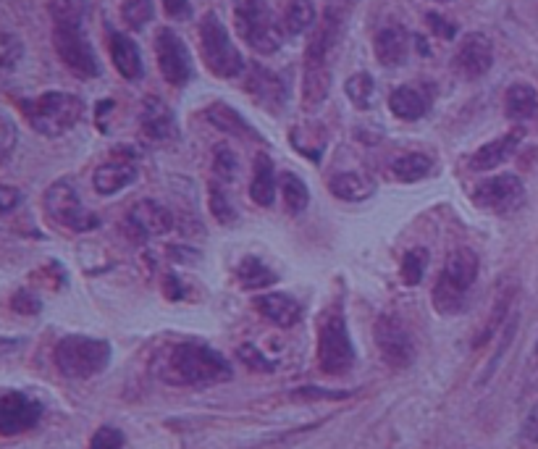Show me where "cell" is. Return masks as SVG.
Masks as SVG:
<instances>
[{"instance_id":"30bf717a","label":"cell","mask_w":538,"mask_h":449,"mask_svg":"<svg viewBox=\"0 0 538 449\" xmlns=\"http://www.w3.org/2000/svg\"><path fill=\"white\" fill-rule=\"evenodd\" d=\"M53 45L66 69L79 79H95L100 74L98 56L82 32V24H53Z\"/></svg>"},{"instance_id":"484cf974","label":"cell","mask_w":538,"mask_h":449,"mask_svg":"<svg viewBox=\"0 0 538 449\" xmlns=\"http://www.w3.org/2000/svg\"><path fill=\"white\" fill-rule=\"evenodd\" d=\"M273 195H276V169H273L271 155L260 153L252 163L250 197L260 208H268V205H273Z\"/></svg>"},{"instance_id":"8fae6325","label":"cell","mask_w":538,"mask_h":449,"mask_svg":"<svg viewBox=\"0 0 538 449\" xmlns=\"http://www.w3.org/2000/svg\"><path fill=\"white\" fill-rule=\"evenodd\" d=\"M40 418V400L19 389H0V436L27 434L40 423Z\"/></svg>"},{"instance_id":"4dcf8cb0","label":"cell","mask_w":538,"mask_h":449,"mask_svg":"<svg viewBox=\"0 0 538 449\" xmlns=\"http://www.w3.org/2000/svg\"><path fill=\"white\" fill-rule=\"evenodd\" d=\"M344 92L352 100V106L360 108V111H368V108L376 106V82H373L371 74H355V77H350L347 85H344Z\"/></svg>"},{"instance_id":"9a60e30c","label":"cell","mask_w":538,"mask_h":449,"mask_svg":"<svg viewBox=\"0 0 538 449\" xmlns=\"http://www.w3.org/2000/svg\"><path fill=\"white\" fill-rule=\"evenodd\" d=\"M491 64H494V45L483 32H468L462 37L460 45L452 58V71L460 79H481L483 74H489Z\"/></svg>"},{"instance_id":"7c38bea8","label":"cell","mask_w":538,"mask_h":449,"mask_svg":"<svg viewBox=\"0 0 538 449\" xmlns=\"http://www.w3.org/2000/svg\"><path fill=\"white\" fill-rule=\"evenodd\" d=\"M376 344L378 350H381V358L386 360V365H392V368H407V365H413L415 342L405 323L399 321V316L384 313V316L378 318Z\"/></svg>"},{"instance_id":"f5cc1de1","label":"cell","mask_w":538,"mask_h":449,"mask_svg":"<svg viewBox=\"0 0 538 449\" xmlns=\"http://www.w3.org/2000/svg\"><path fill=\"white\" fill-rule=\"evenodd\" d=\"M536 360H538V342H536Z\"/></svg>"},{"instance_id":"ba28073f","label":"cell","mask_w":538,"mask_h":449,"mask_svg":"<svg viewBox=\"0 0 538 449\" xmlns=\"http://www.w3.org/2000/svg\"><path fill=\"white\" fill-rule=\"evenodd\" d=\"M200 45H203V61L216 77L221 79H234L242 74L245 61L242 53L234 48L229 37V29L216 14H208L200 24Z\"/></svg>"},{"instance_id":"74e56055","label":"cell","mask_w":538,"mask_h":449,"mask_svg":"<svg viewBox=\"0 0 538 449\" xmlns=\"http://www.w3.org/2000/svg\"><path fill=\"white\" fill-rule=\"evenodd\" d=\"M208 192H210V213H213V218H218L221 224H234V221H237V211H234V205H231V200L226 197V192L221 190V184L213 182Z\"/></svg>"},{"instance_id":"d4e9b609","label":"cell","mask_w":538,"mask_h":449,"mask_svg":"<svg viewBox=\"0 0 538 449\" xmlns=\"http://www.w3.org/2000/svg\"><path fill=\"white\" fill-rule=\"evenodd\" d=\"M329 190L334 192L339 200H347V203H363V200L373 197V192H376V182H373L368 174L344 171V174H336L334 179H331Z\"/></svg>"},{"instance_id":"7a4b0ae2","label":"cell","mask_w":538,"mask_h":449,"mask_svg":"<svg viewBox=\"0 0 538 449\" xmlns=\"http://www.w3.org/2000/svg\"><path fill=\"white\" fill-rule=\"evenodd\" d=\"M339 32H342V19L334 8H329V14L323 16V22L313 32V40L308 45V53H305V74H302V103H305V108H318L323 100L329 98V56L336 40H339Z\"/></svg>"},{"instance_id":"ab89813d","label":"cell","mask_w":538,"mask_h":449,"mask_svg":"<svg viewBox=\"0 0 538 449\" xmlns=\"http://www.w3.org/2000/svg\"><path fill=\"white\" fill-rule=\"evenodd\" d=\"M507 310H510V295H502L497 300V305H494V310H491V316L489 321H486V326H483V331L476 337V347H483V344L497 334L499 326H502L504 318H507Z\"/></svg>"},{"instance_id":"44dd1931","label":"cell","mask_w":538,"mask_h":449,"mask_svg":"<svg viewBox=\"0 0 538 449\" xmlns=\"http://www.w3.org/2000/svg\"><path fill=\"white\" fill-rule=\"evenodd\" d=\"M389 108H392V113L397 119L418 121L431 111V98H428V92H423L420 87L402 85L392 92Z\"/></svg>"},{"instance_id":"7dc6e473","label":"cell","mask_w":538,"mask_h":449,"mask_svg":"<svg viewBox=\"0 0 538 449\" xmlns=\"http://www.w3.org/2000/svg\"><path fill=\"white\" fill-rule=\"evenodd\" d=\"M294 397H302V400H321V397H326V400H344V397H350V392H323L318 386H305V389H297Z\"/></svg>"},{"instance_id":"f546056e","label":"cell","mask_w":538,"mask_h":449,"mask_svg":"<svg viewBox=\"0 0 538 449\" xmlns=\"http://www.w3.org/2000/svg\"><path fill=\"white\" fill-rule=\"evenodd\" d=\"M315 24V6L310 0H289L287 16H284V32L292 37L308 32Z\"/></svg>"},{"instance_id":"4316f807","label":"cell","mask_w":538,"mask_h":449,"mask_svg":"<svg viewBox=\"0 0 538 449\" xmlns=\"http://www.w3.org/2000/svg\"><path fill=\"white\" fill-rule=\"evenodd\" d=\"M504 111L512 121H536L538 119V92L525 82L512 85L504 95Z\"/></svg>"},{"instance_id":"603a6c76","label":"cell","mask_w":538,"mask_h":449,"mask_svg":"<svg viewBox=\"0 0 538 449\" xmlns=\"http://www.w3.org/2000/svg\"><path fill=\"white\" fill-rule=\"evenodd\" d=\"M134 179H137V166L132 161H108L95 171L92 184L100 195H116L134 184Z\"/></svg>"},{"instance_id":"52a82bcc","label":"cell","mask_w":538,"mask_h":449,"mask_svg":"<svg viewBox=\"0 0 538 449\" xmlns=\"http://www.w3.org/2000/svg\"><path fill=\"white\" fill-rule=\"evenodd\" d=\"M234 6H237L234 8V24H237L239 37L263 56L276 53L284 43V32L273 19L268 0H242Z\"/></svg>"},{"instance_id":"bcb514c9","label":"cell","mask_w":538,"mask_h":449,"mask_svg":"<svg viewBox=\"0 0 538 449\" xmlns=\"http://www.w3.org/2000/svg\"><path fill=\"white\" fill-rule=\"evenodd\" d=\"M163 8L174 22H184V19L192 16V3L189 0H163Z\"/></svg>"},{"instance_id":"d6a6232c","label":"cell","mask_w":538,"mask_h":449,"mask_svg":"<svg viewBox=\"0 0 538 449\" xmlns=\"http://www.w3.org/2000/svg\"><path fill=\"white\" fill-rule=\"evenodd\" d=\"M90 0H50L48 11L53 24H82Z\"/></svg>"},{"instance_id":"7402d4cb","label":"cell","mask_w":538,"mask_h":449,"mask_svg":"<svg viewBox=\"0 0 538 449\" xmlns=\"http://www.w3.org/2000/svg\"><path fill=\"white\" fill-rule=\"evenodd\" d=\"M376 58L384 66L394 69V66H402L407 61V53H410V35H407L402 27H386L376 35Z\"/></svg>"},{"instance_id":"4fadbf2b","label":"cell","mask_w":538,"mask_h":449,"mask_svg":"<svg viewBox=\"0 0 538 449\" xmlns=\"http://www.w3.org/2000/svg\"><path fill=\"white\" fill-rule=\"evenodd\" d=\"M473 197H476L478 208L504 216V213L518 211L520 205H523L525 187L523 182H520V176L515 174L491 176V179L478 184Z\"/></svg>"},{"instance_id":"277c9868","label":"cell","mask_w":538,"mask_h":449,"mask_svg":"<svg viewBox=\"0 0 538 449\" xmlns=\"http://www.w3.org/2000/svg\"><path fill=\"white\" fill-rule=\"evenodd\" d=\"M478 279V255L460 247L444 260V271L434 287V308L441 316H455L468 305V295Z\"/></svg>"},{"instance_id":"cb8c5ba5","label":"cell","mask_w":538,"mask_h":449,"mask_svg":"<svg viewBox=\"0 0 538 449\" xmlns=\"http://www.w3.org/2000/svg\"><path fill=\"white\" fill-rule=\"evenodd\" d=\"M111 58L121 77L129 79V82H137V79L145 74L140 48H137V43H134L132 37L121 35V32L111 35Z\"/></svg>"},{"instance_id":"816d5d0a","label":"cell","mask_w":538,"mask_h":449,"mask_svg":"<svg viewBox=\"0 0 538 449\" xmlns=\"http://www.w3.org/2000/svg\"><path fill=\"white\" fill-rule=\"evenodd\" d=\"M19 347H21V339H0V360L6 358V355H14Z\"/></svg>"},{"instance_id":"ac0fdd59","label":"cell","mask_w":538,"mask_h":449,"mask_svg":"<svg viewBox=\"0 0 538 449\" xmlns=\"http://www.w3.org/2000/svg\"><path fill=\"white\" fill-rule=\"evenodd\" d=\"M140 127L147 140L166 142L176 134V119L174 113H171V108H168L163 100L147 98L145 106H142Z\"/></svg>"},{"instance_id":"e575fe53","label":"cell","mask_w":538,"mask_h":449,"mask_svg":"<svg viewBox=\"0 0 538 449\" xmlns=\"http://www.w3.org/2000/svg\"><path fill=\"white\" fill-rule=\"evenodd\" d=\"M237 171H239L237 153H234L226 142L216 145V148H213V176H216L218 182H234Z\"/></svg>"},{"instance_id":"5b68a950","label":"cell","mask_w":538,"mask_h":449,"mask_svg":"<svg viewBox=\"0 0 538 449\" xmlns=\"http://www.w3.org/2000/svg\"><path fill=\"white\" fill-rule=\"evenodd\" d=\"M318 365L329 376H344L355 365V344L350 339L342 305H329L318 321Z\"/></svg>"},{"instance_id":"2e32d148","label":"cell","mask_w":538,"mask_h":449,"mask_svg":"<svg viewBox=\"0 0 538 449\" xmlns=\"http://www.w3.org/2000/svg\"><path fill=\"white\" fill-rule=\"evenodd\" d=\"M126 226H129V232L137 239L163 237V234L171 232L174 216H171V211H168L163 203H158V200H140V203L129 211Z\"/></svg>"},{"instance_id":"3957f363","label":"cell","mask_w":538,"mask_h":449,"mask_svg":"<svg viewBox=\"0 0 538 449\" xmlns=\"http://www.w3.org/2000/svg\"><path fill=\"white\" fill-rule=\"evenodd\" d=\"M19 106L27 116L29 127L40 132L42 137H61L77 127L84 113L82 98L61 90L42 92L40 98L21 100Z\"/></svg>"},{"instance_id":"7bdbcfd3","label":"cell","mask_w":538,"mask_h":449,"mask_svg":"<svg viewBox=\"0 0 538 449\" xmlns=\"http://www.w3.org/2000/svg\"><path fill=\"white\" fill-rule=\"evenodd\" d=\"M11 308L21 316H37L42 310V302L35 292H29V289H19L14 297H11Z\"/></svg>"},{"instance_id":"9c48e42d","label":"cell","mask_w":538,"mask_h":449,"mask_svg":"<svg viewBox=\"0 0 538 449\" xmlns=\"http://www.w3.org/2000/svg\"><path fill=\"white\" fill-rule=\"evenodd\" d=\"M45 213H48L56 224L66 226L71 232H92L98 229L100 218L92 211H87L79 200L77 187L69 182V179H61V182L50 184L48 192H45Z\"/></svg>"},{"instance_id":"ffe728a7","label":"cell","mask_w":538,"mask_h":449,"mask_svg":"<svg viewBox=\"0 0 538 449\" xmlns=\"http://www.w3.org/2000/svg\"><path fill=\"white\" fill-rule=\"evenodd\" d=\"M247 90L255 95L258 103H263L266 108H281L284 100H287V87L281 82L276 74H271L263 66L252 64L250 66V79H247Z\"/></svg>"},{"instance_id":"f6af8a7d","label":"cell","mask_w":538,"mask_h":449,"mask_svg":"<svg viewBox=\"0 0 538 449\" xmlns=\"http://www.w3.org/2000/svg\"><path fill=\"white\" fill-rule=\"evenodd\" d=\"M520 439H523L525 447H538V405H533V410L525 415L523 428H520Z\"/></svg>"},{"instance_id":"d6986e66","label":"cell","mask_w":538,"mask_h":449,"mask_svg":"<svg viewBox=\"0 0 538 449\" xmlns=\"http://www.w3.org/2000/svg\"><path fill=\"white\" fill-rule=\"evenodd\" d=\"M255 310H258L266 321L281 326V329H292L294 323H300L302 318L300 302L289 295H281V292L255 297Z\"/></svg>"},{"instance_id":"d590c367","label":"cell","mask_w":538,"mask_h":449,"mask_svg":"<svg viewBox=\"0 0 538 449\" xmlns=\"http://www.w3.org/2000/svg\"><path fill=\"white\" fill-rule=\"evenodd\" d=\"M121 16L129 29H145L153 19V0H121Z\"/></svg>"},{"instance_id":"60d3db41","label":"cell","mask_w":538,"mask_h":449,"mask_svg":"<svg viewBox=\"0 0 538 449\" xmlns=\"http://www.w3.org/2000/svg\"><path fill=\"white\" fill-rule=\"evenodd\" d=\"M239 360L247 365V368H252V371H258V373H271L273 371V363L271 360L263 355V352L255 347V344H242L237 350Z\"/></svg>"},{"instance_id":"83f0119b","label":"cell","mask_w":538,"mask_h":449,"mask_svg":"<svg viewBox=\"0 0 538 449\" xmlns=\"http://www.w3.org/2000/svg\"><path fill=\"white\" fill-rule=\"evenodd\" d=\"M431 169H434V161L420 153L399 155L397 161L392 163V174L399 182H418V179L431 174Z\"/></svg>"},{"instance_id":"5bb4252c","label":"cell","mask_w":538,"mask_h":449,"mask_svg":"<svg viewBox=\"0 0 538 449\" xmlns=\"http://www.w3.org/2000/svg\"><path fill=\"white\" fill-rule=\"evenodd\" d=\"M155 56L168 85L184 87L192 79V58L184 40L174 29H161L155 37Z\"/></svg>"},{"instance_id":"f907efd6","label":"cell","mask_w":538,"mask_h":449,"mask_svg":"<svg viewBox=\"0 0 538 449\" xmlns=\"http://www.w3.org/2000/svg\"><path fill=\"white\" fill-rule=\"evenodd\" d=\"M163 292H166L168 300H182V287H179V279L176 276H168L166 284H163Z\"/></svg>"},{"instance_id":"ee69618b","label":"cell","mask_w":538,"mask_h":449,"mask_svg":"<svg viewBox=\"0 0 538 449\" xmlns=\"http://www.w3.org/2000/svg\"><path fill=\"white\" fill-rule=\"evenodd\" d=\"M16 148V127L14 121L0 116V163H6Z\"/></svg>"},{"instance_id":"836d02e7","label":"cell","mask_w":538,"mask_h":449,"mask_svg":"<svg viewBox=\"0 0 538 449\" xmlns=\"http://www.w3.org/2000/svg\"><path fill=\"white\" fill-rule=\"evenodd\" d=\"M281 197H284V203H287V208L292 213H302L310 203L308 187H305L300 176L294 174L281 176Z\"/></svg>"},{"instance_id":"f35d334b","label":"cell","mask_w":538,"mask_h":449,"mask_svg":"<svg viewBox=\"0 0 538 449\" xmlns=\"http://www.w3.org/2000/svg\"><path fill=\"white\" fill-rule=\"evenodd\" d=\"M21 56H24V45H21L19 37L0 32V71L16 69Z\"/></svg>"},{"instance_id":"8d00e7d4","label":"cell","mask_w":538,"mask_h":449,"mask_svg":"<svg viewBox=\"0 0 538 449\" xmlns=\"http://www.w3.org/2000/svg\"><path fill=\"white\" fill-rule=\"evenodd\" d=\"M426 266H428V253L423 250V247H415V250L405 253V258H402V268H399V271H402V281H405L407 287H415V284L423 281Z\"/></svg>"},{"instance_id":"e0dca14e","label":"cell","mask_w":538,"mask_h":449,"mask_svg":"<svg viewBox=\"0 0 538 449\" xmlns=\"http://www.w3.org/2000/svg\"><path fill=\"white\" fill-rule=\"evenodd\" d=\"M523 129H512V132L502 134L499 140L486 142L483 148H478L476 153L470 155V169L473 171H491L502 166L504 161H510L512 153L518 150V145L523 142Z\"/></svg>"},{"instance_id":"6da1fadb","label":"cell","mask_w":538,"mask_h":449,"mask_svg":"<svg viewBox=\"0 0 538 449\" xmlns=\"http://www.w3.org/2000/svg\"><path fill=\"white\" fill-rule=\"evenodd\" d=\"M153 373L168 386H216L231 379L229 360L203 342L166 344L153 360Z\"/></svg>"},{"instance_id":"b9f144b4","label":"cell","mask_w":538,"mask_h":449,"mask_svg":"<svg viewBox=\"0 0 538 449\" xmlns=\"http://www.w3.org/2000/svg\"><path fill=\"white\" fill-rule=\"evenodd\" d=\"M90 449H124V434L116 426H103L90 439Z\"/></svg>"},{"instance_id":"681fc988","label":"cell","mask_w":538,"mask_h":449,"mask_svg":"<svg viewBox=\"0 0 538 449\" xmlns=\"http://www.w3.org/2000/svg\"><path fill=\"white\" fill-rule=\"evenodd\" d=\"M428 24H431V29H434V32L439 37H444V40H452V37H455V32H457L455 24H449L447 19H444V16H439V14H428Z\"/></svg>"},{"instance_id":"db71d44e","label":"cell","mask_w":538,"mask_h":449,"mask_svg":"<svg viewBox=\"0 0 538 449\" xmlns=\"http://www.w3.org/2000/svg\"><path fill=\"white\" fill-rule=\"evenodd\" d=\"M234 3H242V0H234Z\"/></svg>"},{"instance_id":"1f68e13d","label":"cell","mask_w":538,"mask_h":449,"mask_svg":"<svg viewBox=\"0 0 538 449\" xmlns=\"http://www.w3.org/2000/svg\"><path fill=\"white\" fill-rule=\"evenodd\" d=\"M208 119L210 124H216L221 132H229V134H242V137H247V134H255V129L247 124L242 116H239L234 108L224 106V103H216V106L208 108Z\"/></svg>"},{"instance_id":"f1b7e54d","label":"cell","mask_w":538,"mask_h":449,"mask_svg":"<svg viewBox=\"0 0 538 449\" xmlns=\"http://www.w3.org/2000/svg\"><path fill=\"white\" fill-rule=\"evenodd\" d=\"M237 279L245 289H266L276 281V274L260 258H245L237 268Z\"/></svg>"},{"instance_id":"c3c4849f","label":"cell","mask_w":538,"mask_h":449,"mask_svg":"<svg viewBox=\"0 0 538 449\" xmlns=\"http://www.w3.org/2000/svg\"><path fill=\"white\" fill-rule=\"evenodd\" d=\"M21 205V192L16 187H6V184H0V216L3 213H11L14 208Z\"/></svg>"},{"instance_id":"8992f818","label":"cell","mask_w":538,"mask_h":449,"mask_svg":"<svg viewBox=\"0 0 538 449\" xmlns=\"http://www.w3.org/2000/svg\"><path fill=\"white\" fill-rule=\"evenodd\" d=\"M53 360H56L58 373L66 379H92V376L103 373L111 363V344L105 339L71 334V337H63L56 344Z\"/></svg>"}]
</instances>
